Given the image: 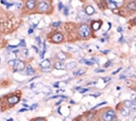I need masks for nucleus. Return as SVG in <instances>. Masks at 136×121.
Returning <instances> with one entry per match:
<instances>
[{
  "label": "nucleus",
  "mask_w": 136,
  "mask_h": 121,
  "mask_svg": "<svg viewBox=\"0 0 136 121\" xmlns=\"http://www.w3.org/2000/svg\"><path fill=\"white\" fill-rule=\"evenodd\" d=\"M27 74H29V75L34 74V70H33V69L30 65L28 66V68H27Z\"/></svg>",
  "instance_id": "nucleus-20"
},
{
  "label": "nucleus",
  "mask_w": 136,
  "mask_h": 121,
  "mask_svg": "<svg viewBox=\"0 0 136 121\" xmlns=\"http://www.w3.org/2000/svg\"><path fill=\"white\" fill-rule=\"evenodd\" d=\"M54 68H55L56 69H63L64 68V64H63L62 63L57 62L55 64H54Z\"/></svg>",
  "instance_id": "nucleus-17"
},
{
  "label": "nucleus",
  "mask_w": 136,
  "mask_h": 121,
  "mask_svg": "<svg viewBox=\"0 0 136 121\" xmlns=\"http://www.w3.org/2000/svg\"><path fill=\"white\" fill-rule=\"evenodd\" d=\"M110 64H111V61H108V62H107L106 64H105L104 65H103V67H104V68H107V67H109V66L110 65Z\"/></svg>",
  "instance_id": "nucleus-24"
},
{
  "label": "nucleus",
  "mask_w": 136,
  "mask_h": 121,
  "mask_svg": "<svg viewBox=\"0 0 136 121\" xmlns=\"http://www.w3.org/2000/svg\"><path fill=\"white\" fill-rule=\"evenodd\" d=\"M102 25V23L101 22H93V23H92V29L93 30V31H97V30H98L100 28V27H101Z\"/></svg>",
  "instance_id": "nucleus-7"
},
{
  "label": "nucleus",
  "mask_w": 136,
  "mask_h": 121,
  "mask_svg": "<svg viewBox=\"0 0 136 121\" xmlns=\"http://www.w3.org/2000/svg\"><path fill=\"white\" fill-rule=\"evenodd\" d=\"M60 22H55V23H53V26L54 27H59V25H60Z\"/></svg>",
  "instance_id": "nucleus-23"
},
{
  "label": "nucleus",
  "mask_w": 136,
  "mask_h": 121,
  "mask_svg": "<svg viewBox=\"0 0 136 121\" xmlns=\"http://www.w3.org/2000/svg\"><path fill=\"white\" fill-rule=\"evenodd\" d=\"M58 58H59V59H60V60H65L66 55L64 52H59V54H58Z\"/></svg>",
  "instance_id": "nucleus-18"
},
{
  "label": "nucleus",
  "mask_w": 136,
  "mask_h": 121,
  "mask_svg": "<svg viewBox=\"0 0 136 121\" xmlns=\"http://www.w3.org/2000/svg\"><path fill=\"white\" fill-rule=\"evenodd\" d=\"M95 72H104V69H95Z\"/></svg>",
  "instance_id": "nucleus-31"
},
{
  "label": "nucleus",
  "mask_w": 136,
  "mask_h": 121,
  "mask_svg": "<svg viewBox=\"0 0 136 121\" xmlns=\"http://www.w3.org/2000/svg\"><path fill=\"white\" fill-rule=\"evenodd\" d=\"M38 9L40 12H46L49 9V4L45 2H40L38 5Z\"/></svg>",
  "instance_id": "nucleus-4"
},
{
  "label": "nucleus",
  "mask_w": 136,
  "mask_h": 121,
  "mask_svg": "<svg viewBox=\"0 0 136 121\" xmlns=\"http://www.w3.org/2000/svg\"><path fill=\"white\" fill-rule=\"evenodd\" d=\"M8 64H9L10 65L13 66V68H14V71L22 70V69H24V66H25L24 63H23V61L18 60V59H14V60L9 61Z\"/></svg>",
  "instance_id": "nucleus-1"
},
{
  "label": "nucleus",
  "mask_w": 136,
  "mask_h": 121,
  "mask_svg": "<svg viewBox=\"0 0 136 121\" xmlns=\"http://www.w3.org/2000/svg\"><path fill=\"white\" fill-rule=\"evenodd\" d=\"M35 121H45V120L44 118H38L35 120Z\"/></svg>",
  "instance_id": "nucleus-29"
},
{
  "label": "nucleus",
  "mask_w": 136,
  "mask_h": 121,
  "mask_svg": "<svg viewBox=\"0 0 136 121\" xmlns=\"http://www.w3.org/2000/svg\"><path fill=\"white\" fill-rule=\"evenodd\" d=\"M115 117V113L114 110H109L103 114V121H113Z\"/></svg>",
  "instance_id": "nucleus-3"
},
{
  "label": "nucleus",
  "mask_w": 136,
  "mask_h": 121,
  "mask_svg": "<svg viewBox=\"0 0 136 121\" xmlns=\"http://www.w3.org/2000/svg\"><path fill=\"white\" fill-rule=\"evenodd\" d=\"M1 3H3V4H5V5H7V7H10V6H12L13 5V3H7L6 1H1Z\"/></svg>",
  "instance_id": "nucleus-21"
},
{
  "label": "nucleus",
  "mask_w": 136,
  "mask_h": 121,
  "mask_svg": "<svg viewBox=\"0 0 136 121\" xmlns=\"http://www.w3.org/2000/svg\"><path fill=\"white\" fill-rule=\"evenodd\" d=\"M85 72H86V69H78V70H76L75 72L74 73V74L75 76H81V75H83Z\"/></svg>",
  "instance_id": "nucleus-13"
},
{
  "label": "nucleus",
  "mask_w": 136,
  "mask_h": 121,
  "mask_svg": "<svg viewBox=\"0 0 136 121\" xmlns=\"http://www.w3.org/2000/svg\"><path fill=\"white\" fill-rule=\"evenodd\" d=\"M120 114H121L123 116H128L130 114V110L127 107H123V108L120 110Z\"/></svg>",
  "instance_id": "nucleus-8"
},
{
  "label": "nucleus",
  "mask_w": 136,
  "mask_h": 121,
  "mask_svg": "<svg viewBox=\"0 0 136 121\" xmlns=\"http://www.w3.org/2000/svg\"><path fill=\"white\" fill-rule=\"evenodd\" d=\"M64 14H65L66 16L69 15V8H67V7L64 8Z\"/></svg>",
  "instance_id": "nucleus-22"
},
{
  "label": "nucleus",
  "mask_w": 136,
  "mask_h": 121,
  "mask_svg": "<svg viewBox=\"0 0 136 121\" xmlns=\"http://www.w3.org/2000/svg\"><path fill=\"white\" fill-rule=\"evenodd\" d=\"M63 8H64V7H63L62 3H59V10H61Z\"/></svg>",
  "instance_id": "nucleus-28"
},
{
  "label": "nucleus",
  "mask_w": 136,
  "mask_h": 121,
  "mask_svg": "<svg viewBox=\"0 0 136 121\" xmlns=\"http://www.w3.org/2000/svg\"><path fill=\"white\" fill-rule=\"evenodd\" d=\"M127 8H128L130 10H135L136 9V3H135V2H131V3H130L128 5H127Z\"/></svg>",
  "instance_id": "nucleus-15"
},
{
  "label": "nucleus",
  "mask_w": 136,
  "mask_h": 121,
  "mask_svg": "<svg viewBox=\"0 0 136 121\" xmlns=\"http://www.w3.org/2000/svg\"><path fill=\"white\" fill-rule=\"evenodd\" d=\"M109 6L110 8H112V9H114V8H116V3L114 1H111V0H109Z\"/></svg>",
  "instance_id": "nucleus-19"
},
{
  "label": "nucleus",
  "mask_w": 136,
  "mask_h": 121,
  "mask_svg": "<svg viewBox=\"0 0 136 121\" xmlns=\"http://www.w3.org/2000/svg\"><path fill=\"white\" fill-rule=\"evenodd\" d=\"M86 16V13L84 11H83V10H80V11L78 13V18H79V19H84V18H85Z\"/></svg>",
  "instance_id": "nucleus-16"
},
{
  "label": "nucleus",
  "mask_w": 136,
  "mask_h": 121,
  "mask_svg": "<svg viewBox=\"0 0 136 121\" xmlns=\"http://www.w3.org/2000/svg\"><path fill=\"white\" fill-rule=\"evenodd\" d=\"M79 33L80 34V36L86 38V37H89L90 34V28L88 25H82L80 26V28H79Z\"/></svg>",
  "instance_id": "nucleus-2"
},
{
  "label": "nucleus",
  "mask_w": 136,
  "mask_h": 121,
  "mask_svg": "<svg viewBox=\"0 0 136 121\" xmlns=\"http://www.w3.org/2000/svg\"><path fill=\"white\" fill-rule=\"evenodd\" d=\"M131 98H132V99H136V94H132Z\"/></svg>",
  "instance_id": "nucleus-33"
},
{
  "label": "nucleus",
  "mask_w": 136,
  "mask_h": 121,
  "mask_svg": "<svg viewBox=\"0 0 136 121\" xmlns=\"http://www.w3.org/2000/svg\"><path fill=\"white\" fill-rule=\"evenodd\" d=\"M121 69H122V68H119V69H117V70H115L114 72H113V74H117V73L120 72V71L121 70Z\"/></svg>",
  "instance_id": "nucleus-26"
},
{
  "label": "nucleus",
  "mask_w": 136,
  "mask_h": 121,
  "mask_svg": "<svg viewBox=\"0 0 136 121\" xmlns=\"http://www.w3.org/2000/svg\"><path fill=\"white\" fill-rule=\"evenodd\" d=\"M37 106H38V104H35L32 105V106H31V108H30V110H34V109H35V107H37Z\"/></svg>",
  "instance_id": "nucleus-32"
},
{
  "label": "nucleus",
  "mask_w": 136,
  "mask_h": 121,
  "mask_svg": "<svg viewBox=\"0 0 136 121\" xmlns=\"http://www.w3.org/2000/svg\"><path fill=\"white\" fill-rule=\"evenodd\" d=\"M8 103L11 104H17L18 101H19V98L18 96H12L10 98H8Z\"/></svg>",
  "instance_id": "nucleus-9"
},
{
  "label": "nucleus",
  "mask_w": 136,
  "mask_h": 121,
  "mask_svg": "<svg viewBox=\"0 0 136 121\" xmlns=\"http://www.w3.org/2000/svg\"><path fill=\"white\" fill-rule=\"evenodd\" d=\"M35 3H35L34 0H29V1L27 2L26 6H27V8H29V9H32V8H34Z\"/></svg>",
  "instance_id": "nucleus-12"
},
{
  "label": "nucleus",
  "mask_w": 136,
  "mask_h": 121,
  "mask_svg": "<svg viewBox=\"0 0 136 121\" xmlns=\"http://www.w3.org/2000/svg\"><path fill=\"white\" fill-rule=\"evenodd\" d=\"M109 51L108 50H106V51H103V53H104V54H107V53H108Z\"/></svg>",
  "instance_id": "nucleus-38"
},
{
  "label": "nucleus",
  "mask_w": 136,
  "mask_h": 121,
  "mask_svg": "<svg viewBox=\"0 0 136 121\" xmlns=\"http://www.w3.org/2000/svg\"><path fill=\"white\" fill-rule=\"evenodd\" d=\"M23 111H26V109H22V110H19V112H23Z\"/></svg>",
  "instance_id": "nucleus-34"
},
{
  "label": "nucleus",
  "mask_w": 136,
  "mask_h": 121,
  "mask_svg": "<svg viewBox=\"0 0 136 121\" xmlns=\"http://www.w3.org/2000/svg\"><path fill=\"white\" fill-rule=\"evenodd\" d=\"M134 121H136V116L135 117V119H134Z\"/></svg>",
  "instance_id": "nucleus-40"
},
{
  "label": "nucleus",
  "mask_w": 136,
  "mask_h": 121,
  "mask_svg": "<svg viewBox=\"0 0 136 121\" xmlns=\"http://www.w3.org/2000/svg\"><path fill=\"white\" fill-rule=\"evenodd\" d=\"M76 66H77V63L69 62V63H68V64H66L65 67L67 68L68 69H74V68H76Z\"/></svg>",
  "instance_id": "nucleus-14"
},
{
  "label": "nucleus",
  "mask_w": 136,
  "mask_h": 121,
  "mask_svg": "<svg viewBox=\"0 0 136 121\" xmlns=\"http://www.w3.org/2000/svg\"><path fill=\"white\" fill-rule=\"evenodd\" d=\"M40 66H41L42 68H45V69L49 68L50 67V61H49V59H44V60H43L41 62Z\"/></svg>",
  "instance_id": "nucleus-10"
},
{
  "label": "nucleus",
  "mask_w": 136,
  "mask_h": 121,
  "mask_svg": "<svg viewBox=\"0 0 136 121\" xmlns=\"http://www.w3.org/2000/svg\"><path fill=\"white\" fill-rule=\"evenodd\" d=\"M103 80H104V82H108L109 80H110V78L109 77H106V78H103Z\"/></svg>",
  "instance_id": "nucleus-30"
},
{
  "label": "nucleus",
  "mask_w": 136,
  "mask_h": 121,
  "mask_svg": "<svg viewBox=\"0 0 136 121\" xmlns=\"http://www.w3.org/2000/svg\"><path fill=\"white\" fill-rule=\"evenodd\" d=\"M85 64H88V65H93V63L92 62V61H90V60H87V61H86Z\"/></svg>",
  "instance_id": "nucleus-25"
},
{
  "label": "nucleus",
  "mask_w": 136,
  "mask_h": 121,
  "mask_svg": "<svg viewBox=\"0 0 136 121\" xmlns=\"http://www.w3.org/2000/svg\"><path fill=\"white\" fill-rule=\"evenodd\" d=\"M33 33V29H28V33Z\"/></svg>",
  "instance_id": "nucleus-35"
},
{
  "label": "nucleus",
  "mask_w": 136,
  "mask_h": 121,
  "mask_svg": "<svg viewBox=\"0 0 136 121\" xmlns=\"http://www.w3.org/2000/svg\"><path fill=\"white\" fill-rule=\"evenodd\" d=\"M85 13H87L88 15H92L93 13H94V8L92 6H88L86 7L85 8Z\"/></svg>",
  "instance_id": "nucleus-11"
},
{
  "label": "nucleus",
  "mask_w": 136,
  "mask_h": 121,
  "mask_svg": "<svg viewBox=\"0 0 136 121\" xmlns=\"http://www.w3.org/2000/svg\"><path fill=\"white\" fill-rule=\"evenodd\" d=\"M125 104L126 105L127 108L131 109L134 111H136V103H135L134 101H132V100H126V101H125Z\"/></svg>",
  "instance_id": "nucleus-5"
},
{
  "label": "nucleus",
  "mask_w": 136,
  "mask_h": 121,
  "mask_svg": "<svg viewBox=\"0 0 136 121\" xmlns=\"http://www.w3.org/2000/svg\"><path fill=\"white\" fill-rule=\"evenodd\" d=\"M118 31H119V32H121V31H122V28H120H120H118Z\"/></svg>",
  "instance_id": "nucleus-36"
},
{
  "label": "nucleus",
  "mask_w": 136,
  "mask_h": 121,
  "mask_svg": "<svg viewBox=\"0 0 136 121\" xmlns=\"http://www.w3.org/2000/svg\"><path fill=\"white\" fill-rule=\"evenodd\" d=\"M63 38H64V37L61 33H55L52 36V40L55 43L61 42V41H63Z\"/></svg>",
  "instance_id": "nucleus-6"
},
{
  "label": "nucleus",
  "mask_w": 136,
  "mask_h": 121,
  "mask_svg": "<svg viewBox=\"0 0 136 121\" xmlns=\"http://www.w3.org/2000/svg\"><path fill=\"white\" fill-rule=\"evenodd\" d=\"M17 6H18V8H20V7H21V3H18V4H17Z\"/></svg>",
  "instance_id": "nucleus-37"
},
{
  "label": "nucleus",
  "mask_w": 136,
  "mask_h": 121,
  "mask_svg": "<svg viewBox=\"0 0 136 121\" xmlns=\"http://www.w3.org/2000/svg\"><path fill=\"white\" fill-rule=\"evenodd\" d=\"M86 59H80V61H79V63H80V64H85L86 63Z\"/></svg>",
  "instance_id": "nucleus-27"
},
{
  "label": "nucleus",
  "mask_w": 136,
  "mask_h": 121,
  "mask_svg": "<svg viewBox=\"0 0 136 121\" xmlns=\"http://www.w3.org/2000/svg\"><path fill=\"white\" fill-rule=\"evenodd\" d=\"M116 121H119V120H116Z\"/></svg>",
  "instance_id": "nucleus-41"
},
{
  "label": "nucleus",
  "mask_w": 136,
  "mask_h": 121,
  "mask_svg": "<svg viewBox=\"0 0 136 121\" xmlns=\"http://www.w3.org/2000/svg\"><path fill=\"white\" fill-rule=\"evenodd\" d=\"M7 121H13V119H9V120H8Z\"/></svg>",
  "instance_id": "nucleus-39"
}]
</instances>
